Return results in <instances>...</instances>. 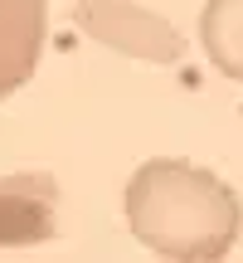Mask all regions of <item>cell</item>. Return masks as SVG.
Instances as JSON below:
<instances>
[{"instance_id": "277c9868", "label": "cell", "mask_w": 243, "mask_h": 263, "mask_svg": "<svg viewBox=\"0 0 243 263\" xmlns=\"http://www.w3.org/2000/svg\"><path fill=\"white\" fill-rule=\"evenodd\" d=\"M49 39V0H0V98L34 78Z\"/></svg>"}, {"instance_id": "6da1fadb", "label": "cell", "mask_w": 243, "mask_h": 263, "mask_svg": "<svg viewBox=\"0 0 243 263\" xmlns=\"http://www.w3.org/2000/svg\"><path fill=\"white\" fill-rule=\"evenodd\" d=\"M136 244L166 263H224L243 229V200L224 176L185 156H151L121 185Z\"/></svg>"}, {"instance_id": "7a4b0ae2", "label": "cell", "mask_w": 243, "mask_h": 263, "mask_svg": "<svg viewBox=\"0 0 243 263\" xmlns=\"http://www.w3.org/2000/svg\"><path fill=\"white\" fill-rule=\"evenodd\" d=\"M73 25L93 44H107L127 59H146V64H180L185 54V39L166 15L131 5V0H78Z\"/></svg>"}, {"instance_id": "5b68a950", "label": "cell", "mask_w": 243, "mask_h": 263, "mask_svg": "<svg viewBox=\"0 0 243 263\" xmlns=\"http://www.w3.org/2000/svg\"><path fill=\"white\" fill-rule=\"evenodd\" d=\"M199 44L214 73L243 83V0H205L199 10Z\"/></svg>"}, {"instance_id": "3957f363", "label": "cell", "mask_w": 243, "mask_h": 263, "mask_svg": "<svg viewBox=\"0 0 243 263\" xmlns=\"http://www.w3.org/2000/svg\"><path fill=\"white\" fill-rule=\"evenodd\" d=\"M58 234V180L49 171L0 176V249H29Z\"/></svg>"}]
</instances>
